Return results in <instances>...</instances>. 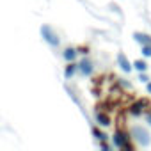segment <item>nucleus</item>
Segmentation results:
<instances>
[{"label":"nucleus","mask_w":151,"mask_h":151,"mask_svg":"<svg viewBox=\"0 0 151 151\" xmlns=\"http://www.w3.org/2000/svg\"><path fill=\"white\" fill-rule=\"evenodd\" d=\"M147 119H149V123H151V116H147Z\"/></svg>","instance_id":"obj_13"},{"label":"nucleus","mask_w":151,"mask_h":151,"mask_svg":"<svg viewBox=\"0 0 151 151\" xmlns=\"http://www.w3.org/2000/svg\"><path fill=\"white\" fill-rule=\"evenodd\" d=\"M75 69H78V64H68V68H66V71H64V77L66 78H71L73 77V73H75Z\"/></svg>","instance_id":"obj_5"},{"label":"nucleus","mask_w":151,"mask_h":151,"mask_svg":"<svg viewBox=\"0 0 151 151\" xmlns=\"http://www.w3.org/2000/svg\"><path fill=\"white\" fill-rule=\"evenodd\" d=\"M119 64L123 66V69H124V71H130V69H132V68H130V62L126 60V57H124L123 53L119 55Z\"/></svg>","instance_id":"obj_6"},{"label":"nucleus","mask_w":151,"mask_h":151,"mask_svg":"<svg viewBox=\"0 0 151 151\" xmlns=\"http://www.w3.org/2000/svg\"><path fill=\"white\" fill-rule=\"evenodd\" d=\"M77 55H78V52L75 50V48H68V50L64 52V59H66V60H69V62H71V60H75V57H77Z\"/></svg>","instance_id":"obj_4"},{"label":"nucleus","mask_w":151,"mask_h":151,"mask_svg":"<svg viewBox=\"0 0 151 151\" xmlns=\"http://www.w3.org/2000/svg\"><path fill=\"white\" fill-rule=\"evenodd\" d=\"M135 68H137L139 71H146V68H147V66H146V62H142V60H137V62H135Z\"/></svg>","instance_id":"obj_9"},{"label":"nucleus","mask_w":151,"mask_h":151,"mask_svg":"<svg viewBox=\"0 0 151 151\" xmlns=\"http://www.w3.org/2000/svg\"><path fill=\"white\" fill-rule=\"evenodd\" d=\"M98 123H100V126H109V116L98 114Z\"/></svg>","instance_id":"obj_7"},{"label":"nucleus","mask_w":151,"mask_h":151,"mask_svg":"<svg viewBox=\"0 0 151 151\" xmlns=\"http://www.w3.org/2000/svg\"><path fill=\"white\" fill-rule=\"evenodd\" d=\"M78 69H80L82 75H91V73H93V64H91L87 59H84V60L78 64Z\"/></svg>","instance_id":"obj_3"},{"label":"nucleus","mask_w":151,"mask_h":151,"mask_svg":"<svg viewBox=\"0 0 151 151\" xmlns=\"http://www.w3.org/2000/svg\"><path fill=\"white\" fill-rule=\"evenodd\" d=\"M142 53H144L146 57H149V55H151V46H147V45H144V48H142Z\"/></svg>","instance_id":"obj_10"},{"label":"nucleus","mask_w":151,"mask_h":151,"mask_svg":"<svg viewBox=\"0 0 151 151\" xmlns=\"http://www.w3.org/2000/svg\"><path fill=\"white\" fill-rule=\"evenodd\" d=\"M114 142H116V146H117V147H126V149H130V147H132V146L126 142V135H124V133H119V132L116 133Z\"/></svg>","instance_id":"obj_2"},{"label":"nucleus","mask_w":151,"mask_h":151,"mask_svg":"<svg viewBox=\"0 0 151 151\" xmlns=\"http://www.w3.org/2000/svg\"><path fill=\"white\" fill-rule=\"evenodd\" d=\"M41 32H43L45 39H46V41H48L50 45H53V46H57V45H59V39H57V37L53 36V32H52V30H50V29H48L46 25H45V27L41 29Z\"/></svg>","instance_id":"obj_1"},{"label":"nucleus","mask_w":151,"mask_h":151,"mask_svg":"<svg viewBox=\"0 0 151 151\" xmlns=\"http://www.w3.org/2000/svg\"><path fill=\"white\" fill-rule=\"evenodd\" d=\"M147 91H149V93H151V84H147Z\"/></svg>","instance_id":"obj_12"},{"label":"nucleus","mask_w":151,"mask_h":151,"mask_svg":"<svg viewBox=\"0 0 151 151\" xmlns=\"http://www.w3.org/2000/svg\"><path fill=\"white\" fill-rule=\"evenodd\" d=\"M93 132H94V133H96V135H98V139H100V140H105V139H107V137H105V135H103V133H101V132H100V130H96V128H94V130H93Z\"/></svg>","instance_id":"obj_11"},{"label":"nucleus","mask_w":151,"mask_h":151,"mask_svg":"<svg viewBox=\"0 0 151 151\" xmlns=\"http://www.w3.org/2000/svg\"><path fill=\"white\" fill-rule=\"evenodd\" d=\"M135 39L140 41V43H144V45L151 43V37H147V36H144V34H135Z\"/></svg>","instance_id":"obj_8"}]
</instances>
